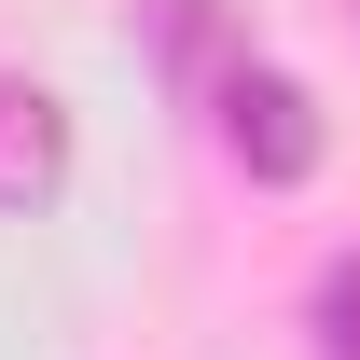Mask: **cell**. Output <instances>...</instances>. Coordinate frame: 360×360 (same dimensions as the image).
<instances>
[{"instance_id": "6da1fadb", "label": "cell", "mask_w": 360, "mask_h": 360, "mask_svg": "<svg viewBox=\"0 0 360 360\" xmlns=\"http://www.w3.org/2000/svg\"><path fill=\"white\" fill-rule=\"evenodd\" d=\"M222 153L250 180H277V194L319 180V97L291 84V70H250V56H236V70H222Z\"/></svg>"}, {"instance_id": "7a4b0ae2", "label": "cell", "mask_w": 360, "mask_h": 360, "mask_svg": "<svg viewBox=\"0 0 360 360\" xmlns=\"http://www.w3.org/2000/svg\"><path fill=\"white\" fill-rule=\"evenodd\" d=\"M56 194H70V111H56V84L0 70V222H28Z\"/></svg>"}, {"instance_id": "3957f363", "label": "cell", "mask_w": 360, "mask_h": 360, "mask_svg": "<svg viewBox=\"0 0 360 360\" xmlns=\"http://www.w3.org/2000/svg\"><path fill=\"white\" fill-rule=\"evenodd\" d=\"M222 42H236L222 0H153V56H167L180 97H222Z\"/></svg>"}, {"instance_id": "277c9868", "label": "cell", "mask_w": 360, "mask_h": 360, "mask_svg": "<svg viewBox=\"0 0 360 360\" xmlns=\"http://www.w3.org/2000/svg\"><path fill=\"white\" fill-rule=\"evenodd\" d=\"M319 360H360V250L319 264Z\"/></svg>"}]
</instances>
